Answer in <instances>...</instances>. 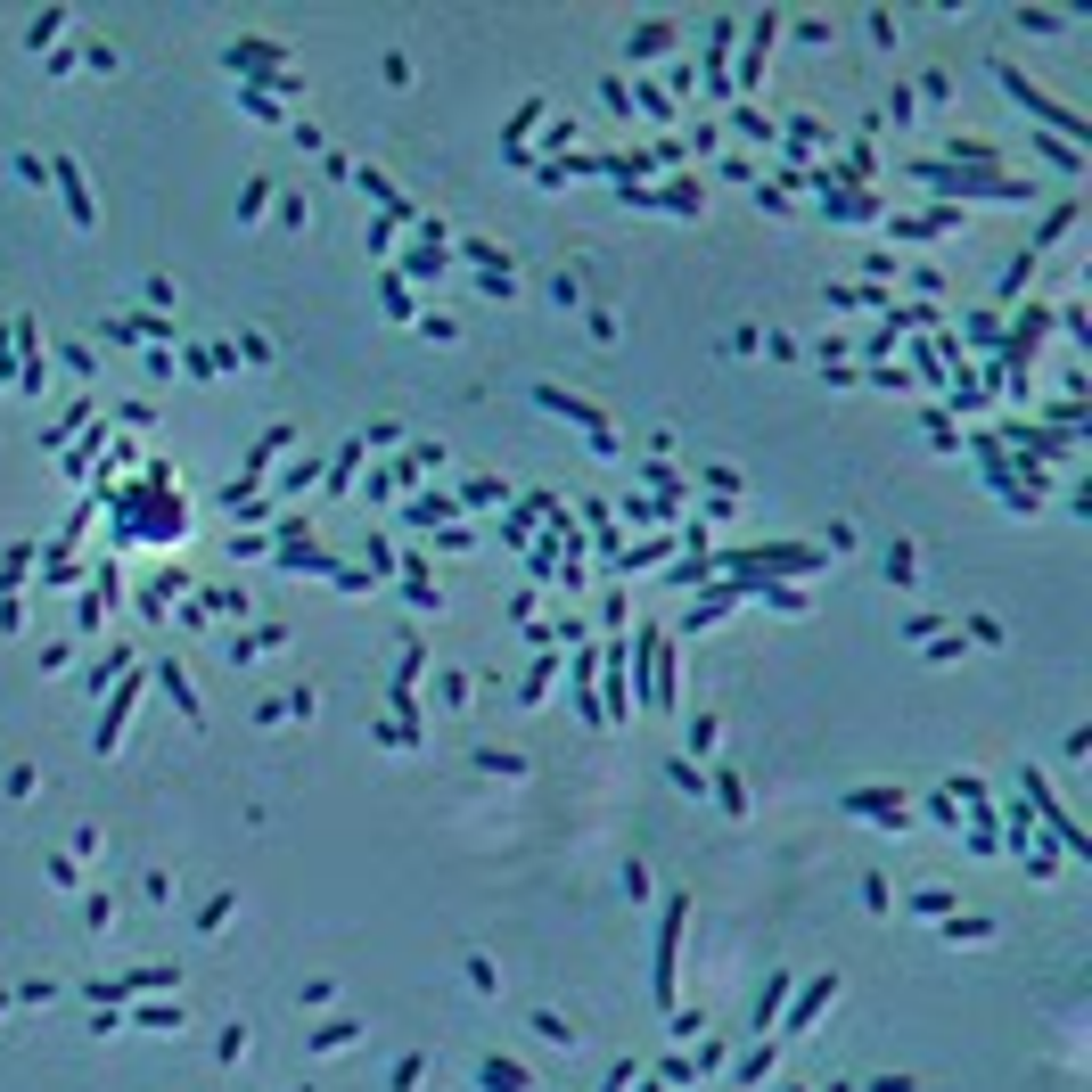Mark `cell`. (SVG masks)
Segmentation results:
<instances>
[{
  "label": "cell",
  "instance_id": "6da1fadb",
  "mask_svg": "<svg viewBox=\"0 0 1092 1092\" xmlns=\"http://www.w3.org/2000/svg\"><path fill=\"white\" fill-rule=\"evenodd\" d=\"M994 75H1002V91H1010V107H1018V116H1043V124H1051V132H1059L1067 148H1084V140H1092V124H1084L1076 107H1059V99L1043 91V83H1027L1018 66H994Z\"/></svg>",
  "mask_w": 1092,
  "mask_h": 1092
},
{
  "label": "cell",
  "instance_id": "7a4b0ae2",
  "mask_svg": "<svg viewBox=\"0 0 1092 1092\" xmlns=\"http://www.w3.org/2000/svg\"><path fill=\"white\" fill-rule=\"evenodd\" d=\"M534 403H542V411H559V419H576V427H584L600 452H617V427H608V411H592V403H576V395H559V386H534Z\"/></svg>",
  "mask_w": 1092,
  "mask_h": 1092
},
{
  "label": "cell",
  "instance_id": "3957f363",
  "mask_svg": "<svg viewBox=\"0 0 1092 1092\" xmlns=\"http://www.w3.org/2000/svg\"><path fill=\"white\" fill-rule=\"evenodd\" d=\"M830 1002H838V969H830V977H813V986L797 994V1010H780V1018H772V1027H780L772 1043H788V1035H805V1027H813V1010H830Z\"/></svg>",
  "mask_w": 1092,
  "mask_h": 1092
},
{
  "label": "cell",
  "instance_id": "277c9868",
  "mask_svg": "<svg viewBox=\"0 0 1092 1092\" xmlns=\"http://www.w3.org/2000/svg\"><path fill=\"white\" fill-rule=\"evenodd\" d=\"M682 920H690V896L666 904V928H657V1002H674V953H682Z\"/></svg>",
  "mask_w": 1092,
  "mask_h": 1092
},
{
  "label": "cell",
  "instance_id": "5b68a950",
  "mask_svg": "<svg viewBox=\"0 0 1092 1092\" xmlns=\"http://www.w3.org/2000/svg\"><path fill=\"white\" fill-rule=\"evenodd\" d=\"M847 813H863V822H879V830H912V805H904V797H888V788H855V797H847Z\"/></svg>",
  "mask_w": 1092,
  "mask_h": 1092
},
{
  "label": "cell",
  "instance_id": "8992f818",
  "mask_svg": "<svg viewBox=\"0 0 1092 1092\" xmlns=\"http://www.w3.org/2000/svg\"><path fill=\"white\" fill-rule=\"evenodd\" d=\"M132 698H140V682H116V698H107V715H99V731H91L99 756H116V739H124V723H132Z\"/></svg>",
  "mask_w": 1092,
  "mask_h": 1092
},
{
  "label": "cell",
  "instance_id": "52a82bcc",
  "mask_svg": "<svg viewBox=\"0 0 1092 1092\" xmlns=\"http://www.w3.org/2000/svg\"><path fill=\"white\" fill-rule=\"evenodd\" d=\"M822 559H830V551H797V542H772V551H756V559H739V567H764V576H780V567H788V576H805V567H822Z\"/></svg>",
  "mask_w": 1092,
  "mask_h": 1092
},
{
  "label": "cell",
  "instance_id": "ba28073f",
  "mask_svg": "<svg viewBox=\"0 0 1092 1092\" xmlns=\"http://www.w3.org/2000/svg\"><path fill=\"white\" fill-rule=\"evenodd\" d=\"M476 1084H485V1092H534V1076H526L517 1059H501V1051L476 1059Z\"/></svg>",
  "mask_w": 1092,
  "mask_h": 1092
},
{
  "label": "cell",
  "instance_id": "9c48e42d",
  "mask_svg": "<svg viewBox=\"0 0 1092 1092\" xmlns=\"http://www.w3.org/2000/svg\"><path fill=\"white\" fill-rule=\"evenodd\" d=\"M230 66H255V75H280L288 83V50L280 42H230Z\"/></svg>",
  "mask_w": 1092,
  "mask_h": 1092
},
{
  "label": "cell",
  "instance_id": "30bf717a",
  "mask_svg": "<svg viewBox=\"0 0 1092 1092\" xmlns=\"http://www.w3.org/2000/svg\"><path fill=\"white\" fill-rule=\"evenodd\" d=\"M772 42H780V17H747V66H739V83H756V75H764Z\"/></svg>",
  "mask_w": 1092,
  "mask_h": 1092
},
{
  "label": "cell",
  "instance_id": "8fae6325",
  "mask_svg": "<svg viewBox=\"0 0 1092 1092\" xmlns=\"http://www.w3.org/2000/svg\"><path fill=\"white\" fill-rule=\"evenodd\" d=\"M50 173H58V189H66V222H75V230H91V189H83V173H75L66 156H58Z\"/></svg>",
  "mask_w": 1092,
  "mask_h": 1092
},
{
  "label": "cell",
  "instance_id": "7c38bea8",
  "mask_svg": "<svg viewBox=\"0 0 1092 1092\" xmlns=\"http://www.w3.org/2000/svg\"><path fill=\"white\" fill-rule=\"evenodd\" d=\"M17 354H26V386L42 395V378H50V362H42V329H34V321H17Z\"/></svg>",
  "mask_w": 1092,
  "mask_h": 1092
},
{
  "label": "cell",
  "instance_id": "4fadbf2b",
  "mask_svg": "<svg viewBox=\"0 0 1092 1092\" xmlns=\"http://www.w3.org/2000/svg\"><path fill=\"white\" fill-rule=\"evenodd\" d=\"M156 682L173 690V707H181L189 723H206V707H197V690H189V674H181V666H156Z\"/></svg>",
  "mask_w": 1092,
  "mask_h": 1092
},
{
  "label": "cell",
  "instance_id": "5bb4252c",
  "mask_svg": "<svg viewBox=\"0 0 1092 1092\" xmlns=\"http://www.w3.org/2000/svg\"><path fill=\"white\" fill-rule=\"evenodd\" d=\"M772 1059H780V1043L764 1035V1043H756V1051H747V1059L731 1067V1084H764V1076H772Z\"/></svg>",
  "mask_w": 1092,
  "mask_h": 1092
},
{
  "label": "cell",
  "instance_id": "9a60e30c",
  "mask_svg": "<svg viewBox=\"0 0 1092 1092\" xmlns=\"http://www.w3.org/2000/svg\"><path fill=\"white\" fill-rule=\"evenodd\" d=\"M378 305H386L395 321H419V313H411V288H403V271H386V280H378Z\"/></svg>",
  "mask_w": 1092,
  "mask_h": 1092
},
{
  "label": "cell",
  "instance_id": "2e32d148",
  "mask_svg": "<svg viewBox=\"0 0 1092 1092\" xmlns=\"http://www.w3.org/2000/svg\"><path fill=\"white\" fill-rule=\"evenodd\" d=\"M214 1059H222V1067H238V1059H246V1027H238V1018L214 1035Z\"/></svg>",
  "mask_w": 1092,
  "mask_h": 1092
},
{
  "label": "cell",
  "instance_id": "e0dca14e",
  "mask_svg": "<svg viewBox=\"0 0 1092 1092\" xmlns=\"http://www.w3.org/2000/svg\"><path fill=\"white\" fill-rule=\"evenodd\" d=\"M58 34H66V9H42V17L26 26V42H34V50H42V42H58Z\"/></svg>",
  "mask_w": 1092,
  "mask_h": 1092
},
{
  "label": "cell",
  "instance_id": "ac0fdd59",
  "mask_svg": "<svg viewBox=\"0 0 1092 1092\" xmlns=\"http://www.w3.org/2000/svg\"><path fill=\"white\" fill-rule=\"evenodd\" d=\"M1035 156H1051V165H1059V173H1067V181H1076V173H1084V156H1076V148H1067V140H1035Z\"/></svg>",
  "mask_w": 1092,
  "mask_h": 1092
},
{
  "label": "cell",
  "instance_id": "d6986e66",
  "mask_svg": "<svg viewBox=\"0 0 1092 1092\" xmlns=\"http://www.w3.org/2000/svg\"><path fill=\"white\" fill-rule=\"evenodd\" d=\"M780 1002H788V977H772V986H764V1002H756V1035L780 1018Z\"/></svg>",
  "mask_w": 1092,
  "mask_h": 1092
},
{
  "label": "cell",
  "instance_id": "ffe728a7",
  "mask_svg": "<svg viewBox=\"0 0 1092 1092\" xmlns=\"http://www.w3.org/2000/svg\"><path fill=\"white\" fill-rule=\"evenodd\" d=\"M189 1010H173V994H156V1002H140V1027H181Z\"/></svg>",
  "mask_w": 1092,
  "mask_h": 1092
},
{
  "label": "cell",
  "instance_id": "44dd1931",
  "mask_svg": "<svg viewBox=\"0 0 1092 1092\" xmlns=\"http://www.w3.org/2000/svg\"><path fill=\"white\" fill-rule=\"evenodd\" d=\"M419 1076H427V1059H419V1051H403V1059H395V1076H386V1084H395V1092H419Z\"/></svg>",
  "mask_w": 1092,
  "mask_h": 1092
},
{
  "label": "cell",
  "instance_id": "7402d4cb",
  "mask_svg": "<svg viewBox=\"0 0 1092 1092\" xmlns=\"http://www.w3.org/2000/svg\"><path fill=\"white\" fill-rule=\"evenodd\" d=\"M920 576V559H912V542H896V551H888V584H912Z\"/></svg>",
  "mask_w": 1092,
  "mask_h": 1092
},
{
  "label": "cell",
  "instance_id": "603a6c76",
  "mask_svg": "<svg viewBox=\"0 0 1092 1092\" xmlns=\"http://www.w3.org/2000/svg\"><path fill=\"white\" fill-rule=\"evenodd\" d=\"M715 797H723V813H731V822H739V813H747V788H739L731 772H715Z\"/></svg>",
  "mask_w": 1092,
  "mask_h": 1092
},
{
  "label": "cell",
  "instance_id": "cb8c5ba5",
  "mask_svg": "<svg viewBox=\"0 0 1092 1092\" xmlns=\"http://www.w3.org/2000/svg\"><path fill=\"white\" fill-rule=\"evenodd\" d=\"M715 731H723V715H715V707H698V723H690V747L707 756V747H715Z\"/></svg>",
  "mask_w": 1092,
  "mask_h": 1092
},
{
  "label": "cell",
  "instance_id": "d4e9b609",
  "mask_svg": "<svg viewBox=\"0 0 1092 1092\" xmlns=\"http://www.w3.org/2000/svg\"><path fill=\"white\" fill-rule=\"evenodd\" d=\"M534 1027L551 1035V1043H576V1018H559V1010H534Z\"/></svg>",
  "mask_w": 1092,
  "mask_h": 1092
},
{
  "label": "cell",
  "instance_id": "484cf974",
  "mask_svg": "<svg viewBox=\"0 0 1092 1092\" xmlns=\"http://www.w3.org/2000/svg\"><path fill=\"white\" fill-rule=\"evenodd\" d=\"M666 42H674V26H641V34H633V58H649V50H666Z\"/></svg>",
  "mask_w": 1092,
  "mask_h": 1092
},
{
  "label": "cell",
  "instance_id": "4316f807",
  "mask_svg": "<svg viewBox=\"0 0 1092 1092\" xmlns=\"http://www.w3.org/2000/svg\"><path fill=\"white\" fill-rule=\"evenodd\" d=\"M436 698L444 707H468V674H436Z\"/></svg>",
  "mask_w": 1092,
  "mask_h": 1092
},
{
  "label": "cell",
  "instance_id": "83f0119b",
  "mask_svg": "<svg viewBox=\"0 0 1092 1092\" xmlns=\"http://www.w3.org/2000/svg\"><path fill=\"white\" fill-rule=\"evenodd\" d=\"M354 1035H362V1018H337V1027H321L313 1043H321V1051H337V1043H354Z\"/></svg>",
  "mask_w": 1092,
  "mask_h": 1092
},
{
  "label": "cell",
  "instance_id": "f1b7e54d",
  "mask_svg": "<svg viewBox=\"0 0 1092 1092\" xmlns=\"http://www.w3.org/2000/svg\"><path fill=\"white\" fill-rule=\"evenodd\" d=\"M305 1092H321V1084H305Z\"/></svg>",
  "mask_w": 1092,
  "mask_h": 1092
}]
</instances>
